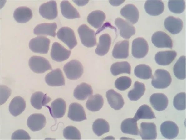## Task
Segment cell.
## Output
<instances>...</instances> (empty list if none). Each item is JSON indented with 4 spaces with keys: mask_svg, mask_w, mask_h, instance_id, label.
Here are the masks:
<instances>
[{
    "mask_svg": "<svg viewBox=\"0 0 186 140\" xmlns=\"http://www.w3.org/2000/svg\"><path fill=\"white\" fill-rule=\"evenodd\" d=\"M131 82V79L130 78L126 76H123L118 78L115 80V85L118 90L124 91L130 87Z\"/></svg>",
    "mask_w": 186,
    "mask_h": 140,
    "instance_id": "cell-44",
    "label": "cell"
},
{
    "mask_svg": "<svg viewBox=\"0 0 186 140\" xmlns=\"http://www.w3.org/2000/svg\"><path fill=\"white\" fill-rule=\"evenodd\" d=\"M104 104L103 98L99 94L91 96L86 103V107L91 111H97L102 107Z\"/></svg>",
    "mask_w": 186,
    "mask_h": 140,
    "instance_id": "cell-34",
    "label": "cell"
},
{
    "mask_svg": "<svg viewBox=\"0 0 186 140\" xmlns=\"http://www.w3.org/2000/svg\"><path fill=\"white\" fill-rule=\"evenodd\" d=\"M124 1H109V2L111 4L114 6L120 5L124 2Z\"/></svg>",
    "mask_w": 186,
    "mask_h": 140,
    "instance_id": "cell-47",
    "label": "cell"
},
{
    "mask_svg": "<svg viewBox=\"0 0 186 140\" xmlns=\"http://www.w3.org/2000/svg\"><path fill=\"white\" fill-rule=\"evenodd\" d=\"M121 15L132 24H135L138 21L139 12L136 7L134 4H127L121 9Z\"/></svg>",
    "mask_w": 186,
    "mask_h": 140,
    "instance_id": "cell-20",
    "label": "cell"
},
{
    "mask_svg": "<svg viewBox=\"0 0 186 140\" xmlns=\"http://www.w3.org/2000/svg\"><path fill=\"white\" fill-rule=\"evenodd\" d=\"M1 105L4 104L11 94L12 91L7 86L1 85Z\"/></svg>",
    "mask_w": 186,
    "mask_h": 140,
    "instance_id": "cell-46",
    "label": "cell"
},
{
    "mask_svg": "<svg viewBox=\"0 0 186 140\" xmlns=\"http://www.w3.org/2000/svg\"><path fill=\"white\" fill-rule=\"evenodd\" d=\"M160 132L162 135L165 138L173 139L178 135L179 129L177 125L172 121H166L160 125Z\"/></svg>",
    "mask_w": 186,
    "mask_h": 140,
    "instance_id": "cell-16",
    "label": "cell"
},
{
    "mask_svg": "<svg viewBox=\"0 0 186 140\" xmlns=\"http://www.w3.org/2000/svg\"><path fill=\"white\" fill-rule=\"evenodd\" d=\"M145 90L144 84L136 81L134 83V88L129 91L128 97L131 101H137L144 95Z\"/></svg>",
    "mask_w": 186,
    "mask_h": 140,
    "instance_id": "cell-37",
    "label": "cell"
},
{
    "mask_svg": "<svg viewBox=\"0 0 186 140\" xmlns=\"http://www.w3.org/2000/svg\"><path fill=\"white\" fill-rule=\"evenodd\" d=\"M121 129L124 133L134 135H138L140 134L137 120L134 118H128L124 120L121 124Z\"/></svg>",
    "mask_w": 186,
    "mask_h": 140,
    "instance_id": "cell-31",
    "label": "cell"
},
{
    "mask_svg": "<svg viewBox=\"0 0 186 140\" xmlns=\"http://www.w3.org/2000/svg\"><path fill=\"white\" fill-rule=\"evenodd\" d=\"M173 104L174 107L178 110L186 109V94L182 92L177 94L174 97Z\"/></svg>",
    "mask_w": 186,
    "mask_h": 140,
    "instance_id": "cell-43",
    "label": "cell"
},
{
    "mask_svg": "<svg viewBox=\"0 0 186 140\" xmlns=\"http://www.w3.org/2000/svg\"><path fill=\"white\" fill-rule=\"evenodd\" d=\"M63 135L64 138L67 139H81V136L80 131L76 127L72 126H68L64 129Z\"/></svg>",
    "mask_w": 186,
    "mask_h": 140,
    "instance_id": "cell-41",
    "label": "cell"
},
{
    "mask_svg": "<svg viewBox=\"0 0 186 140\" xmlns=\"http://www.w3.org/2000/svg\"><path fill=\"white\" fill-rule=\"evenodd\" d=\"M60 7L61 13L65 18L70 19L80 18L77 10L68 1H62Z\"/></svg>",
    "mask_w": 186,
    "mask_h": 140,
    "instance_id": "cell-32",
    "label": "cell"
},
{
    "mask_svg": "<svg viewBox=\"0 0 186 140\" xmlns=\"http://www.w3.org/2000/svg\"><path fill=\"white\" fill-rule=\"evenodd\" d=\"M110 71L114 76H117L122 73L130 74L131 66L127 61L118 62L113 63L111 66Z\"/></svg>",
    "mask_w": 186,
    "mask_h": 140,
    "instance_id": "cell-35",
    "label": "cell"
},
{
    "mask_svg": "<svg viewBox=\"0 0 186 140\" xmlns=\"http://www.w3.org/2000/svg\"><path fill=\"white\" fill-rule=\"evenodd\" d=\"M68 117L72 121L81 122L87 119L85 110L81 105L72 103L69 106Z\"/></svg>",
    "mask_w": 186,
    "mask_h": 140,
    "instance_id": "cell-15",
    "label": "cell"
},
{
    "mask_svg": "<svg viewBox=\"0 0 186 140\" xmlns=\"http://www.w3.org/2000/svg\"><path fill=\"white\" fill-rule=\"evenodd\" d=\"M30 69L37 73H42L52 69V67L49 61L44 57L34 56L29 60Z\"/></svg>",
    "mask_w": 186,
    "mask_h": 140,
    "instance_id": "cell-4",
    "label": "cell"
},
{
    "mask_svg": "<svg viewBox=\"0 0 186 140\" xmlns=\"http://www.w3.org/2000/svg\"><path fill=\"white\" fill-rule=\"evenodd\" d=\"M64 71L69 79L75 80L80 78L83 73V68L81 63L76 60H72L65 65Z\"/></svg>",
    "mask_w": 186,
    "mask_h": 140,
    "instance_id": "cell-2",
    "label": "cell"
},
{
    "mask_svg": "<svg viewBox=\"0 0 186 140\" xmlns=\"http://www.w3.org/2000/svg\"><path fill=\"white\" fill-rule=\"evenodd\" d=\"M129 41L123 40L117 42L113 49L112 55L116 59H125L129 55Z\"/></svg>",
    "mask_w": 186,
    "mask_h": 140,
    "instance_id": "cell-24",
    "label": "cell"
},
{
    "mask_svg": "<svg viewBox=\"0 0 186 140\" xmlns=\"http://www.w3.org/2000/svg\"><path fill=\"white\" fill-rule=\"evenodd\" d=\"M172 78L167 70L163 69H157L152 78L151 84L155 88L164 89L171 84Z\"/></svg>",
    "mask_w": 186,
    "mask_h": 140,
    "instance_id": "cell-1",
    "label": "cell"
},
{
    "mask_svg": "<svg viewBox=\"0 0 186 140\" xmlns=\"http://www.w3.org/2000/svg\"><path fill=\"white\" fill-rule=\"evenodd\" d=\"M71 51L65 48L57 42H54L52 46L51 56L52 59L57 62H61L67 59Z\"/></svg>",
    "mask_w": 186,
    "mask_h": 140,
    "instance_id": "cell-11",
    "label": "cell"
},
{
    "mask_svg": "<svg viewBox=\"0 0 186 140\" xmlns=\"http://www.w3.org/2000/svg\"><path fill=\"white\" fill-rule=\"evenodd\" d=\"M51 99L46 94L41 91H37L33 93L31 97V103L34 108L37 110L41 109L43 106L48 103Z\"/></svg>",
    "mask_w": 186,
    "mask_h": 140,
    "instance_id": "cell-28",
    "label": "cell"
},
{
    "mask_svg": "<svg viewBox=\"0 0 186 140\" xmlns=\"http://www.w3.org/2000/svg\"><path fill=\"white\" fill-rule=\"evenodd\" d=\"M32 13L28 7L21 6L17 8L13 13V17L18 23H24L29 21L32 18Z\"/></svg>",
    "mask_w": 186,
    "mask_h": 140,
    "instance_id": "cell-27",
    "label": "cell"
},
{
    "mask_svg": "<svg viewBox=\"0 0 186 140\" xmlns=\"http://www.w3.org/2000/svg\"><path fill=\"white\" fill-rule=\"evenodd\" d=\"M46 123L45 116L41 113H34L30 115L27 119V124L32 131H37L42 129Z\"/></svg>",
    "mask_w": 186,
    "mask_h": 140,
    "instance_id": "cell-14",
    "label": "cell"
},
{
    "mask_svg": "<svg viewBox=\"0 0 186 140\" xmlns=\"http://www.w3.org/2000/svg\"><path fill=\"white\" fill-rule=\"evenodd\" d=\"M49 109L51 116L54 118H60L65 115L66 110V103L61 98L55 100L50 106H45Z\"/></svg>",
    "mask_w": 186,
    "mask_h": 140,
    "instance_id": "cell-12",
    "label": "cell"
},
{
    "mask_svg": "<svg viewBox=\"0 0 186 140\" xmlns=\"http://www.w3.org/2000/svg\"><path fill=\"white\" fill-rule=\"evenodd\" d=\"M50 43L49 39L44 36H38L32 39L29 43V47L32 52L40 54H47Z\"/></svg>",
    "mask_w": 186,
    "mask_h": 140,
    "instance_id": "cell-5",
    "label": "cell"
},
{
    "mask_svg": "<svg viewBox=\"0 0 186 140\" xmlns=\"http://www.w3.org/2000/svg\"><path fill=\"white\" fill-rule=\"evenodd\" d=\"M106 96L112 108L117 110L123 107L125 102L122 96L114 90H108L106 92Z\"/></svg>",
    "mask_w": 186,
    "mask_h": 140,
    "instance_id": "cell-18",
    "label": "cell"
},
{
    "mask_svg": "<svg viewBox=\"0 0 186 140\" xmlns=\"http://www.w3.org/2000/svg\"><path fill=\"white\" fill-rule=\"evenodd\" d=\"M82 44L87 47H94L96 44L95 32L86 25L83 24L80 26L78 29Z\"/></svg>",
    "mask_w": 186,
    "mask_h": 140,
    "instance_id": "cell-3",
    "label": "cell"
},
{
    "mask_svg": "<svg viewBox=\"0 0 186 140\" xmlns=\"http://www.w3.org/2000/svg\"><path fill=\"white\" fill-rule=\"evenodd\" d=\"M58 38L72 49L77 44V41L74 31L70 28L63 27L61 28L57 33Z\"/></svg>",
    "mask_w": 186,
    "mask_h": 140,
    "instance_id": "cell-6",
    "label": "cell"
},
{
    "mask_svg": "<svg viewBox=\"0 0 186 140\" xmlns=\"http://www.w3.org/2000/svg\"><path fill=\"white\" fill-rule=\"evenodd\" d=\"M111 39L107 34L101 35L99 38V43L95 50L96 54L99 56H103L109 51L110 46Z\"/></svg>",
    "mask_w": 186,
    "mask_h": 140,
    "instance_id": "cell-29",
    "label": "cell"
},
{
    "mask_svg": "<svg viewBox=\"0 0 186 140\" xmlns=\"http://www.w3.org/2000/svg\"><path fill=\"white\" fill-rule=\"evenodd\" d=\"M144 9L149 14L153 16L161 14L164 10V4L161 0L146 1L144 5Z\"/></svg>",
    "mask_w": 186,
    "mask_h": 140,
    "instance_id": "cell-22",
    "label": "cell"
},
{
    "mask_svg": "<svg viewBox=\"0 0 186 140\" xmlns=\"http://www.w3.org/2000/svg\"><path fill=\"white\" fill-rule=\"evenodd\" d=\"M149 46L147 42L142 37H138L132 41V54L136 58L144 57L147 54Z\"/></svg>",
    "mask_w": 186,
    "mask_h": 140,
    "instance_id": "cell-7",
    "label": "cell"
},
{
    "mask_svg": "<svg viewBox=\"0 0 186 140\" xmlns=\"http://www.w3.org/2000/svg\"><path fill=\"white\" fill-rule=\"evenodd\" d=\"M12 140H30L31 137L29 134L23 129H18L12 134L11 137Z\"/></svg>",
    "mask_w": 186,
    "mask_h": 140,
    "instance_id": "cell-45",
    "label": "cell"
},
{
    "mask_svg": "<svg viewBox=\"0 0 186 140\" xmlns=\"http://www.w3.org/2000/svg\"><path fill=\"white\" fill-rule=\"evenodd\" d=\"M115 25L120 31V36L126 39H129L135 33V27L130 23L120 17L115 21Z\"/></svg>",
    "mask_w": 186,
    "mask_h": 140,
    "instance_id": "cell-10",
    "label": "cell"
},
{
    "mask_svg": "<svg viewBox=\"0 0 186 140\" xmlns=\"http://www.w3.org/2000/svg\"><path fill=\"white\" fill-rule=\"evenodd\" d=\"M140 133L142 139H155L157 135L156 126L153 122H142Z\"/></svg>",
    "mask_w": 186,
    "mask_h": 140,
    "instance_id": "cell-17",
    "label": "cell"
},
{
    "mask_svg": "<svg viewBox=\"0 0 186 140\" xmlns=\"http://www.w3.org/2000/svg\"><path fill=\"white\" fill-rule=\"evenodd\" d=\"M134 74L137 77L148 79L153 77L152 70L148 65L141 64L136 66L134 69Z\"/></svg>",
    "mask_w": 186,
    "mask_h": 140,
    "instance_id": "cell-40",
    "label": "cell"
},
{
    "mask_svg": "<svg viewBox=\"0 0 186 140\" xmlns=\"http://www.w3.org/2000/svg\"><path fill=\"white\" fill-rule=\"evenodd\" d=\"M134 118L138 121L140 119L156 118V117L151 108L147 105L144 104L139 108Z\"/></svg>",
    "mask_w": 186,
    "mask_h": 140,
    "instance_id": "cell-39",
    "label": "cell"
},
{
    "mask_svg": "<svg viewBox=\"0 0 186 140\" xmlns=\"http://www.w3.org/2000/svg\"><path fill=\"white\" fill-rule=\"evenodd\" d=\"M93 93L91 86L89 84L82 83L78 85L74 91V96L79 100H84Z\"/></svg>",
    "mask_w": 186,
    "mask_h": 140,
    "instance_id": "cell-30",
    "label": "cell"
},
{
    "mask_svg": "<svg viewBox=\"0 0 186 140\" xmlns=\"http://www.w3.org/2000/svg\"><path fill=\"white\" fill-rule=\"evenodd\" d=\"M177 55L175 51L169 50L159 51L155 55V61L158 65H167L175 59Z\"/></svg>",
    "mask_w": 186,
    "mask_h": 140,
    "instance_id": "cell-25",
    "label": "cell"
},
{
    "mask_svg": "<svg viewBox=\"0 0 186 140\" xmlns=\"http://www.w3.org/2000/svg\"><path fill=\"white\" fill-rule=\"evenodd\" d=\"M77 5L83 6L86 4L88 2V1H73Z\"/></svg>",
    "mask_w": 186,
    "mask_h": 140,
    "instance_id": "cell-48",
    "label": "cell"
},
{
    "mask_svg": "<svg viewBox=\"0 0 186 140\" xmlns=\"http://www.w3.org/2000/svg\"><path fill=\"white\" fill-rule=\"evenodd\" d=\"M166 29L172 34L179 33L183 27V22L180 18L172 16L167 17L164 21Z\"/></svg>",
    "mask_w": 186,
    "mask_h": 140,
    "instance_id": "cell-21",
    "label": "cell"
},
{
    "mask_svg": "<svg viewBox=\"0 0 186 140\" xmlns=\"http://www.w3.org/2000/svg\"><path fill=\"white\" fill-rule=\"evenodd\" d=\"M168 7L170 11L175 13H181L185 10V1L169 0L168 2Z\"/></svg>",
    "mask_w": 186,
    "mask_h": 140,
    "instance_id": "cell-42",
    "label": "cell"
},
{
    "mask_svg": "<svg viewBox=\"0 0 186 140\" xmlns=\"http://www.w3.org/2000/svg\"><path fill=\"white\" fill-rule=\"evenodd\" d=\"M151 40L157 47L172 48L173 42L171 37L164 32L158 31L155 32L152 36Z\"/></svg>",
    "mask_w": 186,
    "mask_h": 140,
    "instance_id": "cell-9",
    "label": "cell"
},
{
    "mask_svg": "<svg viewBox=\"0 0 186 140\" xmlns=\"http://www.w3.org/2000/svg\"><path fill=\"white\" fill-rule=\"evenodd\" d=\"M39 12L44 18L49 20L55 18L58 15L57 5L55 1H50L42 4Z\"/></svg>",
    "mask_w": 186,
    "mask_h": 140,
    "instance_id": "cell-8",
    "label": "cell"
},
{
    "mask_svg": "<svg viewBox=\"0 0 186 140\" xmlns=\"http://www.w3.org/2000/svg\"><path fill=\"white\" fill-rule=\"evenodd\" d=\"M106 18L105 13L100 10L92 12L88 15V22L95 28H98L103 24Z\"/></svg>",
    "mask_w": 186,
    "mask_h": 140,
    "instance_id": "cell-33",
    "label": "cell"
},
{
    "mask_svg": "<svg viewBox=\"0 0 186 140\" xmlns=\"http://www.w3.org/2000/svg\"><path fill=\"white\" fill-rule=\"evenodd\" d=\"M92 129L95 134L98 136H100L109 131L110 126L106 120L99 118L94 122Z\"/></svg>",
    "mask_w": 186,
    "mask_h": 140,
    "instance_id": "cell-38",
    "label": "cell"
},
{
    "mask_svg": "<svg viewBox=\"0 0 186 140\" xmlns=\"http://www.w3.org/2000/svg\"><path fill=\"white\" fill-rule=\"evenodd\" d=\"M45 80L46 83L50 86H60L65 85L64 76L59 68L53 70L47 74Z\"/></svg>",
    "mask_w": 186,
    "mask_h": 140,
    "instance_id": "cell-13",
    "label": "cell"
},
{
    "mask_svg": "<svg viewBox=\"0 0 186 140\" xmlns=\"http://www.w3.org/2000/svg\"><path fill=\"white\" fill-rule=\"evenodd\" d=\"M57 26L55 23H42L37 25L34 29V33L36 35H49L55 37Z\"/></svg>",
    "mask_w": 186,
    "mask_h": 140,
    "instance_id": "cell-23",
    "label": "cell"
},
{
    "mask_svg": "<svg viewBox=\"0 0 186 140\" xmlns=\"http://www.w3.org/2000/svg\"><path fill=\"white\" fill-rule=\"evenodd\" d=\"M26 107V102L24 99L21 96H17L11 100L9 109L10 114L16 117L21 114L25 110Z\"/></svg>",
    "mask_w": 186,
    "mask_h": 140,
    "instance_id": "cell-26",
    "label": "cell"
},
{
    "mask_svg": "<svg viewBox=\"0 0 186 140\" xmlns=\"http://www.w3.org/2000/svg\"><path fill=\"white\" fill-rule=\"evenodd\" d=\"M152 107L158 111L165 109L168 104V100L167 96L162 93H155L152 94L149 99Z\"/></svg>",
    "mask_w": 186,
    "mask_h": 140,
    "instance_id": "cell-19",
    "label": "cell"
},
{
    "mask_svg": "<svg viewBox=\"0 0 186 140\" xmlns=\"http://www.w3.org/2000/svg\"><path fill=\"white\" fill-rule=\"evenodd\" d=\"M185 56H180L174 64L173 71L175 77L178 79L183 80L186 78Z\"/></svg>",
    "mask_w": 186,
    "mask_h": 140,
    "instance_id": "cell-36",
    "label": "cell"
}]
</instances>
